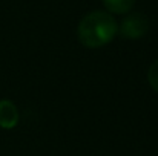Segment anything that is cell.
I'll use <instances>...</instances> for the list:
<instances>
[{
	"instance_id": "cell-4",
	"label": "cell",
	"mask_w": 158,
	"mask_h": 156,
	"mask_svg": "<svg viewBox=\"0 0 158 156\" xmlns=\"http://www.w3.org/2000/svg\"><path fill=\"white\" fill-rule=\"evenodd\" d=\"M135 0H103L106 9L114 14H126L132 9Z\"/></svg>"
},
{
	"instance_id": "cell-1",
	"label": "cell",
	"mask_w": 158,
	"mask_h": 156,
	"mask_svg": "<svg viewBox=\"0 0 158 156\" xmlns=\"http://www.w3.org/2000/svg\"><path fill=\"white\" fill-rule=\"evenodd\" d=\"M118 25L115 18L105 11H94L81 18L77 28L80 43L89 49H97L112 42L117 35Z\"/></svg>"
},
{
	"instance_id": "cell-2",
	"label": "cell",
	"mask_w": 158,
	"mask_h": 156,
	"mask_svg": "<svg viewBox=\"0 0 158 156\" xmlns=\"http://www.w3.org/2000/svg\"><path fill=\"white\" fill-rule=\"evenodd\" d=\"M148 29H149V20L143 14H138V12L127 15L120 25L121 37L131 38V40L141 38L143 35H146Z\"/></svg>"
},
{
	"instance_id": "cell-5",
	"label": "cell",
	"mask_w": 158,
	"mask_h": 156,
	"mask_svg": "<svg viewBox=\"0 0 158 156\" xmlns=\"http://www.w3.org/2000/svg\"><path fill=\"white\" fill-rule=\"evenodd\" d=\"M148 80H149L151 87L158 94V60L151 64L149 72H148Z\"/></svg>"
},
{
	"instance_id": "cell-3",
	"label": "cell",
	"mask_w": 158,
	"mask_h": 156,
	"mask_svg": "<svg viewBox=\"0 0 158 156\" xmlns=\"http://www.w3.org/2000/svg\"><path fill=\"white\" fill-rule=\"evenodd\" d=\"M19 109L9 100L0 101V127L2 129H12L19 124Z\"/></svg>"
}]
</instances>
